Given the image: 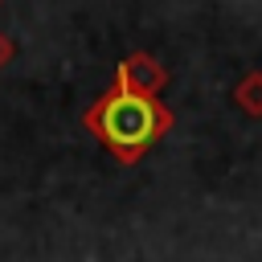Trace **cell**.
Instances as JSON below:
<instances>
[{
  "instance_id": "6da1fadb",
  "label": "cell",
  "mask_w": 262,
  "mask_h": 262,
  "mask_svg": "<svg viewBox=\"0 0 262 262\" xmlns=\"http://www.w3.org/2000/svg\"><path fill=\"white\" fill-rule=\"evenodd\" d=\"M82 123L119 164H139L172 131V111L160 98H147V94H135V90L111 82L86 106Z\"/></svg>"
},
{
  "instance_id": "7a4b0ae2",
  "label": "cell",
  "mask_w": 262,
  "mask_h": 262,
  "mask_svg": "<svg viewBox=\"0 0 262 262\" xmlns=\"http://www.w3.org/2000/svg\"><path fill=\"white\" fill-rule=\"evenodd\" d=\"M115 86H127V90L147 94V98H160V90L168 86V70L160 66L156 53L135 49V53H127V57L115 66Z\"/></svg>"
},
{
  "instance_id": "3957f363",
  "label": "cell",
  "mask_w": 262,
  "mask_h": 262,
  "mask_svg": "<svg viewBox=\"0 0 262 262\" xmlns=\"http://www.w3.org/2000/svg\"><path fill=\"white\" fill-rule=\"evenodd\" d=\"M233 106L250 119H262V70H246L233 86Z\"/></svg>"
},
{
  "instance_id": "277c9868",
  "label": "cell",
  "mask_w": 262,
  "mask_h": 262,
  "mask_svg": "<svg viewBox=\"0 0 262 262\" xmlns=\"http://www.w3.org/2000/svg\"><path fill=\"white\" fill-rule=\"evenodd\" d=\"M12 53H16V49H12V41H8V33H0V70H4L8 61H12Z\"/></svg>"
}]
</instances>
